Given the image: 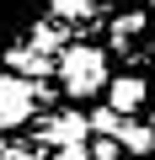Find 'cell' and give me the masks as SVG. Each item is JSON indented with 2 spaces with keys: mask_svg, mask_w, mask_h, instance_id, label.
I'll return each mask as SVG.
<instances>
[{
  "mask_svg": "<svg viewBox=\"0 0 155 160\" xmlns=\"http://www.w3.org/2000/svg\"><path fill=\"white\" fill-rule=\"evenodd\" d=\"M59 80H64V91L70 96H96L102 86H107V59H102V48H64L59 53Z\"/></svg>",
  "mask_w": 155,
  "mask_h": 160,
  "instance_id": "1",
  "label": "cell"
},
{
  "mask_svg": "<svg viewBox=\"0 0 155 160\" xmlns=\"http://www.w3.org/2000/svg\"><path fill=\"white\" fill-rule=\"evenodd\" d=\"M32 107H38V96H32L27 80L22 75H0V128H22L32 118Z\"/></svg>",
  "mask_w": 155,
  "mask_h": 160,
  "instance_id": "2",
  "label": "cell"
},
{
  "mask_svg": "<svg viewBox=\"0 0 155 160\" xmlns=\"http://www.w3.org/2000/svg\"><path fill=\"white\" fill-rule=\"evenodd\" d=\"M118 144L144 160V155L155 149V128H150V123H118Z\"/></svg>",
  "mask_w": 155,
  "mask_h": 160,
  "instance_id": "3",
  "label": "cell"
},
{
  "mask_svg": "<svg viewBox=\"0 0 155 160\" xmlns=\"http://www.w3.org/2000/svg\"><path fill=\"white\" fill-rule=\"evenodd\" d=\"M86 133H91V123H86L80 112H64V118L48 128V139H59V149H64V144H86Z\"/></svg>",
  "mask_w": 155,
  "mask_h": 160,
  "instance_id": "4",
  "label": "cell"
},
{
  "mask_svg": "<svg viewBox=\"0 0 155 160\" xmlns=\"http://www.w3.org/2000/svg\"><path fill=\"white\" fill-rule=\"evenodd\" d=\"M139 102H144V80H134V75L112 80V112H134Z\"/></svg>",
  "mask_w": 155,
  "mask_h": 160,
  "instance_id": "5",
  "label": "cell"
},
{
  "mask_svg": "<svg viewBox=\"0 0 155 160\" xmlns=\"http://www.w3.org/2000/svg\"><path fill=\"white\" fill-rule=\"evenodd\" d=\"M118 123H123V112H112V107H96V112H91V128H96V133H112V139H118Z\"/></svg>",
  "mask_w": 155,
  "mask_h": 160,
  "instance_id": "6",
  "label": "cell"
},
{
  "mask_svg": "<svg viewBox=\"0 0 155 160\" xmlns=\"http://www.w3.org/2000/svg\"><path fill=\"white\" fill-rule=\"evenodd\" d=\"M139 32H144V22H139V16H123V27H112V38H118L123 48H134V43H139Z\"/></svg>",
  "mask_w": 155,
  "mask_h": 160,
  "instance_id": "7",
  "label": "cell"
},
{
  "mask_svg": "<svg viewBox=\"0 0 155 160\" xmlns=\"http://www.w3.org/2000/svg\"><path fill=\"white\" fill-rule=\"evenodd\" d=\"M86 155L91 160H118V139L112 133H96V144H86Z\"/></svg>",
  "mask_w": 155,
  "mask_h": 160,
  "instance_id": "8",
  "label": "cell"
},
{
  "mask_svg": "<svg viewBox=\"0 0 155 160\" xmlns=\"http://www.w3.org/2000/svg\"><path fill=\"white\" fill-rule=\"evenodd\" d=\"M48 6H54V16H91V0H48Z\"/></svg>",
  "mask_w": 155,
  "mask_h": 160,
  "instance_id": "9",
  "label": "cell"
},
{
  "mask_svg": "<svg viewBox=\"0 0 155 160\" xmlns=\"http://www.w3.org/2000/svg\"><path fill=\"white\" fill-rule=\"evenodd\" d=\"M59 160H91V155H86V144H64V149H59Z\"/></svg>",
  "mask_w": 155,
  "mask_h": 160,
  "instance_id": "10",
  "label": "cell"
},
{
  "mask_svg": "<svg viewBox=\"0 0 155 160\" xmlns=\"http://www.w3.org/2000/svg\"><path fill=\"white\" fill-rule=\"evenodd\" d=\"M150 128H155V112H150Z\"/></svg>",
  "mask_w": 155,
  "mask_h": 160,
  "instance_id": "11",
  "label": "cell"
},
{
  "mask_svg": "<svg viewBox=\"0 0 155 160\" xmlns=\"http://www.w3.org/2000/svg\"><path fill=\"white\" fill-rule=\"evenodd\" d=\"M0 160H6V155H0Z\"/></svg>",
  "mask_w": 155,
  "mask_h": 160,
  "instance_id": "12",
  "label": "cell"
},
{
  "mask_svg": "<svg viewBox=\"0 0 155 160\" xmlns=\"http://www.w3.org/2000/svg\"><path fill=\"white\" fill-rule=\"evenodd\" d=\"M134 160H139V155H134Z\"/></svg>",
  "mask_w": 155,
  "mask_h": 160,
  "instance_id": "13",
  "label": "cell"
}]
</instances>
